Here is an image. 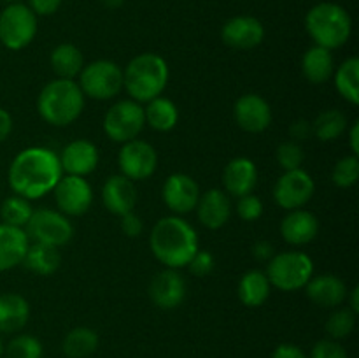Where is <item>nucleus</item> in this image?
Segmentation results:
<instances>
[{"instance_id":"f257e3e1","label":"nucleus","mask_w":359,"mask_h":358,"mask_svg":"<svg viewBox=\"0 0 359 358\" xmlns=\"http://www.w3.org/2000/svg\"><path fill=\"white\" fill-rule=\"evenodd\" d=\"M62 175V165L55 151L32 146L13 158L7 171V181L13 193L28 200H37L51 193Z\"/></svg>"},{"instance_id":"f03ea898","label":"nucleus","mask_w":359,"mask_h":358,"mask_svg":"<svg viewBox=\"0 0 359 358\" xmlns=\"http://www.w3.org/2000/svg\"><path fill=\"white\" fill-rule=\"evenodd\" d=\"M154 258L167 269H182L198 251V235L191 223L181 216H165L154 223L149 235Z\"/></svg>"},{"instance_id":"7ed1b4c3","label":"nucleus","mask_w":359,"mask_h":358,"mask_svg":"<svg viewBox=\"0 0 359 358\" xmlns=\"http://www.w3.org/2000/svg\"><path fill=\"white\" fill-rule=\"evenodd\" d=\"M170 77L168 63L158 53H140L123 69V90L139 104L160 97Z\"/></svg>"},{"instance_id":"20e7f679","label":"nucleus","mask_w":359,"mask_h":358,"mask_svg":"<svg viewBox=\"0 0 359 358\" xmlns=\"http://www.w3.org/2000/svg\"><path fill=\"white\" fill-rule=\"evenodd\" d=\"M86 97L76 79L49 81L37 97V112L53 126H69L83 114Z\"/></svg>"},{"instance_id":"39448f33","label":"nucleus","mask_w":359,"mask_h":358,"mask_svg":"<svg viewBox=\"0 0 359 358\" xmlns=\"http://www.w3.org/2000/svg\"><path fill=\"white\" fill-rule=\"evenodd\" d=\"M305 28L316 46L339 49L346 44L353 34L351 14L342 6L333 2H321L311 7L305 16Z\"/></svg>"},{"instance_id":"423d86ee","label":"nucleus","mask_w":359,"mask_h":358,"mask_svg":"<svg viewBox=\"0 0 359 358\" xmlns=\"http://www.w3.org/2000/svg\"><path fill=\"white\" fill-rule=\"evenodd\" d=\"M266 263V277L280 291L302 290L314 276V262L304 251L276 253Z\"/></svg>"},{"instance_id":"0eeeda50","label":"nucleus","mask_w":359,"mask_h":358,"mask_svg":"<svg viewBox=\"0 0 359 358\" xmlns=\"http://www.w3.org/2000/svg\"><path fill=\"white\" fill-rule=\"evenodd\" d=\"M79 84L84 97L111 100L123 90V69L112 60H95L81 70Z\"/></svg>"},{"instance_id":"6e6552de","label":"nucleus","mask_w":359,"mask_h":358,"mask_svg":"<svg viewBox=\"0 0 359 358\" xmlns=\"http://www.w3.org/2000/svg\"><path fill=\"white\" fill-rule=\"evenodd\" d=\"M37 35V16L25 4H9L0 13V42L11 51H21Z\"/></svg>"},{"instance_id":"1a4fd4ad","label":"nucleus","mask_w":359,"mask_h":358,"mask_svg":"<svg viewBox=\"0 0 359 358\" xmlns=\"http://www.w3.org/2000/svg\"><path fill=\"white\" fill-rule=\"evenodd\" d=\"M102 126H104L105 135L114 142L125 144L128 140L137 139L146 126L142 104L132 100V98L118 100L107 109Z\"/></svg>"},{"instance_id":"9d476101","label":"nucleus","mask_w":359,"mask_h":358,"mask_svg":"<svg viewBox=\"0 0 359 358\" xmlns=\"http://www.w3.org/2000/svg\"><path fill=\"white\" fill-rule=\"evenodd\" d=\"M25 232L32 242L62 248L72 241L74 225L69 216L60 211L34 209L27 227H25Z\"/></svg>"},{"instance_id":"9b49d317","label":"nucleus","mask_w":359,"mask_h":358,"mask_svg":"<svg viewBox=\"0 0 359 358\" xmlns=\"http://www.w3.org/2000/svg\"><path fill=\"white\" fill-rule=\"evenodd\" d=\"M316 183L304 168L284 171L273 186V200L284 211L302 209L314 197Z\"/></svg>"},{"instance_id":"f8f14e48","label":"nucleus","mask_w":359,"mask_h":358,"mask_svg":"<svg viewBox=\"0 0 359 358\" xmlns=\"http://www.w3.org/2000/svg\"><path fill=\"white\" fill-rule=\"evenodd\" d=\"M119 174L135 181H144L156 172L158 153L149 142L142 139L128 140L118 154Z\"/></svg>"},{"instance_id":"ddd939ff","label":"nucleus","mask_w":359,"mask_h":358,"mask_svg":"<svg viewBox=\"0 0 359 358\" xmlns=\"http://www.w3.org/2000/svg\"><path fill=\"white\" fill-rule=\"evenodd\" d=\"M56 207L65 216H83L93 204V188L86 178L63 174L53 188Z\"/></svg>"},{"instance_id":"4468645a","label":"nucleus","mask_w":359,"mask_h":358,"mask_svg":"<svg viewBox=\"0 0 359 358\" xmlns=\"http://www.w3.org/2000/svg\"><path fill=\"white\" fill-rule=\"evenodd\" d=\"M161 199L168 211L181 216L195 211L200 199V186L195 179L184 172H175L170 174L163 183L161 188Z\"/></svg>"},{"instance_id":"2eb2a0df","label":"nucleus","mask_w":359,"mask_h":358,"mask_svg":"<svg viewBox=\"0 0 359 358\" xmlns=\"http://www.w3.org/2000/svg\"><path fill=\"white\" fill-rule=\"evenodd\" d=\"M186 291H188V286L177 269H163L154 274L149 288H147V293H149L153 304L163 311L179 307L184 302Z\"/></svg>"},{"instance_id":"dca6fc26","label":"nucleus","mask_w":359,"mask_h":358,"mask_svg":"<svg viewBox=\"0 0 359 358\" xmlns=\"http://www.w3.org/2000/svg\"><path fill=\"white\" fill-rule=\"evenodd\" d=\"M237 125L248 133H262L272 125V107L269 102L256 93H245L237 98L233 107Z\"/></svg>"},{"instance_id":"f3484780","label":"nucleus","mask_w":359,"mask_h":358,"mask_svg":"<svg viewBox=\"0 0 359 358\" xmlns=\"http://www.w3.org/2000/svg\"><path fill=\"white\" fill-rule=\"evenodd\" d=\"M221 39L231 49H255L265 39V27L255 16H235L223 25Z\"/></svg>"},{"instance_id":"a211bd4d","label":"nucleus","mask_w":359,"mask_h":358,"mask_svg":"<svg viewBox=\"0 0 359 358\" xmlns=\"http://www.w3.org/2000/svg\"><path fill=\"white\" fill-rule=\"evenodd\" d=\"M58 160L63 174L86 178L97 168L100 153L91 140L76 139L63 147L62 153L58 154Z\"/></svg>"},{"instance_id":"6ab92c4d","label":"nucleus","mask_w":359,"mask_h":358,"mask_svg":"<svg viewBox=\"0 0 359 358\" xmlns=\"http://www.w3.org/2000/svg\"><path fill=\"white\" fill-rule=\"evenodd\" d=\"M195 209L203 227L209 230H217L230 221L233 206H231V197L224 190L210 188L205 193H200Z\"/></svg>"},{"instance_id":"aec40b11","label":"nucleus","mask_w":359,"mask_h":358,"mask_svg":"<svg viewBox=\"0 0 359 358\" xmlns=\"http://www.w3.org/2000/svg\"><path fill=\"white\" fill-rule=\"evenodd\" d=\"M102 202L109 213L123 216L132 213L137 204V186L123 174H114L102 186Z\"/></svg>"},{"instance_id":"412c9836","label":"nucleus","mask_w":359,"mask_h":358,"mask_svg":"<svg viewBox=\"0 0 359 358\" xmlns=\"http://www.w3.org/2000/svg\"><path fill=\"white\" fill-rule=\"evenodd\" d=\"M305 291L311 302L325 309H335L342 305L349 293L346 281L335 274L312 276L311 281L305 284Z\"/></svg>"},{"instance_id":"4be33fe9","label":"nucleus","mask_w":359,"mask_h":358,"mask_svg":"<svg viewBox=\"0 0 359 358\" xmlns=\"http://www.w3.org/2000/svg\"><path fill=\"white\" fill-rule=\"evenodd\" d=\"M319 234V220L307 209L287 211L280 221V235L291 246H305L314 241Z\"/></svg>"},{"instance_id":"5701e85b","label":"nucleus","mask_w":359,"mask_h":358,"mask_svg":"<svg viewBox=\"0 0 359 358\" xmlns=\"http://www.w3.org/2000/svg\"><path fill=\"white\" fill-rule=\"evenodd\" d=\"M224 192L230 197H242L255 192L258 185V167L251 158L237 157L226 164L223 171Z\"/></svg>"},{"instance_id":"b1692460","label":"nucleus","mask_w":359,"mask_h":358,"mask_svg":"<svg viewBox=\"0 0 359 358\" xmlns=\"http://www.w3.org/2000/svg\"><path fill=\"white\" fill-rule=\"evenodd\" d=\"M28 246H30V239L23 228L0 223V272L21 265Z\"/></svg>"},{"instance_id":"393cba45","label":"nucleus","mask_w":359,"mask_h":358,"mask_svg":"<svg viewBox=\"0 0 359 358\" xmlns=\"http://www.w3.org/2000/svg\"><path fill=\"white\" fill-rule=\"evenodd\" d=\"M30 318V304L23 295L16 291H7L0 295V332L16 333Z\"/></svg>"},{"instance_id":"a878e982","label":"nucleus","mask_w":359,"mask_h":358,"mask_svg":"<svg viewBox=\"0 0 359 358\" xmlns=\"http://www.w3.org/2000/svg\"><path fill=\"white\" fill-rule=\"evenodd\" d=\"M335 72V58L330 49L312 46L302 58V74L312 84L328 83Z\"/></svg>"},{"instance_id":"bb28decb","label":"nucleus","mask_w":359,"mask_h":358,"mask_svg":"<svg viewBox=\"0 0 359 358\" xmlns=\"http://www.w3.org/2000/svg\"><path fill=\"white\" fill-rule=\"evenodd\" d=\"M270 290H272V284H270L266 274L259 269H251L242 274L237 286V295L238 300L245 307H259L269 300Z\"/></svg>"},{"instance_id":"cd10ccee","label":"nucleus","mask_w":359,"mask_h":358,"mask_svg":"<svg viewBox=\"0 0 359 358\" xmlns=\"http://www.w3.org/2000/svg\"><path fill=\"white\" fill-rule=\"evenodd\" d=\"M144 118H146V125H149L156 132H170L177 126L179 109L170 98L160 95V97L146 102Z\"/></svg>"},{"instance_id":"c85d7f7f","label":"nucleus","mask_w":359,"mask_h":358,"mask_svg":"<svg viewBox=\"0 0 359 358\" xmlns=\"http://www.w3.org/2000/svg\"><path fill=\"white\" fill-rule=\"evenodd\" d=\"M23 263L30 272L37 276H51L62 265V253L55 246L30 242Z\"/></svg>"},{"instance_id":"c756f323","label":"nucleus","mask_w":359,"mask_h":358,"mask_svg":"<svg viewBox=\"0 0 359 358\" xmlns=\"http://www.w3.org/2000/svg\"><path fill=\"white\" fill-rule=\"evenodd\" d=\"M49 63H51L53 72L62 79H76L81 74L84 67L83 53L77 46L70 44V42H63L58 44L51 51L49 56Z\"/></svg>"},{"instance_id":"7c9ffc66","label":"nucleus","mask_w":359,"mask_h":358,"mask_svg":"<svg viewBox=\"0 0 359 358\" xmlns=\"http://www.w3.org/2000/svg\"><path fill=\"white\" fill-rule=\"evenodd\" d=\"M333 81L344 100L349 102L351 105L359 104V60L356 56H351L335 67Z\"/></svg>"},{"instance_id":"2f4dec72","label":"nucleus","mask_w":359,"mask_h":358,"mask_svg":"<svg viewBox=\"0 0 359 358\" xmlns=\"http://www.w3.org/2000/svg\"><path fill=\"white\" fill-rule=\"evenodd\" d=\"M98 333L90 326H76L65 336L62 350L67 358H88L97 351Z\"/></svg>"},{"instance_id":"473e14b6","label":"nucleus","mask_w":359,"mask_h":358,"mask_svg":"<svg viewBox=\"0 0 359 358\" xmlns=\"http://www.w3.org/2000/svg\"><path fill=\"white\" fill-rule=\"evenodd\" d=\"M347 130V116L340 109H326L312 121V135L321 142H332Z\"/></svg>"},{"instance_id":"72a5a7b5","label":"nucleus","mask_w":359,"mask_h":358,"mask_svg":"<svg viewBox=\"0 0 359 358\" xmlns=\"http://www.w3.org/2000/svg\"><path fill=\"white\" fill-rule=\"evenodd\" d=\"M32 213H34V207H32L30 200L25 199V197L13 195L7 197L6 200L0 206V218H2L4 225H9V227L23 228L27 227L28 220H30Z\"/></svg>"},{"instance_id":"f704fd0d","label":"nucleus","mask_w":359,"mask_h":358,"mask_svg":"<svg viewBox=\"0 0 359 358\" xmlns=\"http://www.w3.org/2000/svg\"><path fill=\"white\" fill-rule=\"evenodd\" d=\"M42 354H44L42 343L30 333H20L13 337L4 347L6 358H42Z\"/></svg>"},{"instance_id":"c9c22d12","label":"nucleus","mask_w":359,"mask_h":358,"mask_svg":"<svg viewBox=\"0 0 359 358\" xmlns=\"http://www.w3.org/2000/svg\"><path fill=\"white\" fill-rule=\"evenodd\" d=\"M354 326H356V312L346 305V307H335V311L326 319L325 329L333 340H340L349 337Z\"/></svg>"},{"instance_id":"e433bc0d","label":"nucleus","mask_w":359,"mask_h":358,"mask_svg":"<svg viewBox=\"0 0 359 358\" xmlns=\"http://www.w3.org/2000/svg\"><path fill=\"white\" fill-rule=\"evenodd\" d=\"M332 179L339 188H351L359 179V158L356 154H347L340 158L332 172Z\"/></svg>"},{"instance_id":"4c0bfd02","label":"nucleus","mask_w":359,"mask_h":358,"mask_svg":"<svg viewBox=\"0 0 359 358\" xmlns=\"http://www.w3.org/2000/svg\"><path fill=\"white\" fill-rule=\"evenodd\" d=\"M276 158L284 171H294V168H302V164L305 160V153L302 150L300 142L286 140V142L279 144V147L276 151Z\"/></svg>"},{"instance_id":"58836bf2","label":"nucleus","mask_w":359,"mask_h":358,"mask_svg":"<svg viewBox=\"0 0 359 358\" xmlns=\"http://www.w3.org/2000/svg\"><path fill=\"white\" fill-rule=\"evenodd\" d=\"M235 211L242 221H256L263 214V202L255 193H248L238 197Z\"/></svg>"},{"instance_id":"ea45409f","label":"nucleus","mask_w":359,"mask_h":358,"mask_svg":"<svg viewBox=\"0 0 359 358\" xmlns=\"http://www.w3.org/2000/svg\"><path fill=\"white\" fill-rule=\"evenodd\" d=\"M186 267L195 277H207L216 267V260H214V255L210 251L198 249Z\"/></svg>"},{"instance_id":"a19ab883","label":"nucleus","mask_w":359,"mask_h":358,"mask_svg":"<svg viewBox=\"0 0 359 358\" xmlns=\"http://www.w3.org/2000/svg\"><path fill=\"white\" fill-rule=\"evenodd\" d=\"M311 358H349V354L339 340L323 339L314 344Z\"/></svg>"},{"instance_id":"79ce46f5","label":"nucleus","mask_w":359,"mask_h":358,"mask_svg":"<svg viewBox=\"0 0 359 358\" xmlns=\"http://www.w3.org/2000/svg\"><path fill=\"white\" fill-rule=\"evenodd\" d=\"M119 218H121V223H119V227H121V232L126 235V237L135 239V237H139V235H142L144 221L139 214H135L132 211V213H126Z\"/></svg>"},{"instance_id":"37998d69","label":"nucleus","mask_w":359,"mask_h":358,"mask_svg":"<svg viewBox=\"0 0 359 358\" xmlns=\"http://www.w3.org/2000/svg\"><path fill=\"white\" fill-rule=\"evenodd\" d=\"M63 0H28V7L35 13V16H51L60 9Z\"/></svg>"},{"instance_id":"c03bdc74","label":"nucleus","mask_w":359,"mask_h":358,"mask_svg":"<svg viewBox=\"0 0 359 358\" xmlns=\"http://www.w3.org/2000/svg\"><path fill=\"white\" fill-rule=\"evenodd\" d=\"M290 135L291 140H294V142L307 140L309 137H312V123L307 121V119H298L290 126Z\"/></svg>"},{"instance_id":"a18cd8bd","label":"nucleus","mask_w":359,"mask_h":358,"mask_svg":"<svg viewBox=\"0 0 359 358\" xmlns=\"http://www.w3.org/2000/svg\"><path fill=\"white\" fill-rule=\"evenodd\" d=\"M272 358H307V354L304 353V350L294 344H279V346L273 350Z\"/></svg>"},{"instance_id":"49530a36","label":"nucleus","mask_w":359,"mask_h":358,"mask_svg":"<svg viewBox=\"0 0 359 358\" xmlns=\"http://www.w3.org/2000/svg\"><path fill=\"white\" fill-rule=\"evenodd\" d=\"M252 255L258 262H269L276 255V251H273V246L269 241H258L252 246Z\"/></svg>"},{"instance_id":"de8ad7c7","label":"nucleus","mask_w":359,"mask_h":358,"mask_svg":"<svg viewBox=\"0 0 359 358\" xmlns=\"http://www.w3.org/2000/svg\"><path fill=\"white\" fill-rule=\"evenodd\" d=\"M11 132H13V116L9 114V111L0 107V142H4Z\"/></svg>"},{"instance_id":"09e8293b","label":"nucleus","mask_w":359,"mask_h":358,"mask_svg":"<svg viewBox=\"0 0 359 358\" xmlns=\"http://www.w3.org/2000/svg\"><path fill=\"white\" fill-rule=\"evenodd\" d=\"M349 147L353 154H359V121H354L349 130Z\"/></svg>"},{"instance_id":"8fccbe9b","label":"nucleus","mask_w":359,"mask_h":358,"mask_svg":"<svg viewBox=\"0 0 359 358\" xmlns=\"http://www.w3.org/2000/svg\"><path fill=\"white\" fill-rule=\"evenodd\" d=\"M346 302H347V307H349L351 311L356 312V314H358V312H359V288L358 286H354L353 290L347 293Z\"/></svg>"},{"instance_id":"3c124183","label":"nucleus","mask_w":359,"mask_h":358,"mask_svg":"<svg viewBox=\"0 0 359 358\" xmlns=\"http://www.w3.org/2000/svg\"><path fill=\"white\" fill-rule=\"evenodd\" d=\"M102 6H105L107 9H118V7H121L123 4H125V0H100Z\"/></svg>"},{"instance_id":"603ef678","label":"nucleus","mask_w":359,"mask_h":358,"mask_svg":"<svg viewBox=\"0 0 359 358\" xmlns=\"http://www.w3.org/2000/svg\"><path fill=\"white\" fill-rule=\"evenodd\" d=\"M4 347H6V346H4L2 339H0V358H2V357H4Z\"/></svg>"},{"instance_id":"864d4df0","label":"nucleus","mask_w":359,"mask_h":358,"mask_svg":"<svg viewBox=\"0 0 359 358\" xmlns=\"http://www.w3.org/2000/svg\"><path fill=\"white\" fill-rule=\"evenodd\" d=\"M2 2H6L7 6H9V4H18V2H20V0H2Z\"/></svg>"}]
</instances>
